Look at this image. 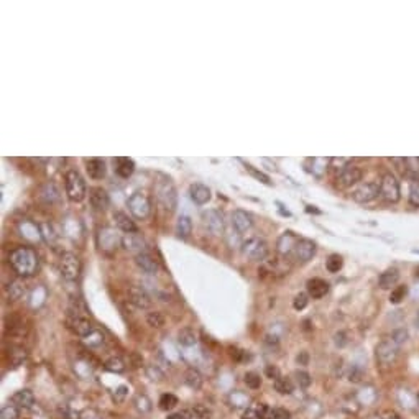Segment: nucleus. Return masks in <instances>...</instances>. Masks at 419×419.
<instances>
[{"instance_id":"obj_23","label":"nucleus","mask_w":419,"mask_h":419,"mask_svg":"<svg viewBox=\"0 0 419 419\" xmlns=\"http://www.w3.org/2000/svg\"><path fill=\"white\" fill-rule=\"evenodd\" d=\"M114 220H115L117 227H119L122 232H125V234L137 232V225L132 220V217H128V214L122 212V211H117V212H114Z\"/></svg>"},{"instance_id":"obj_50","label":"nucleus","mask_w":419,"mask_h":419,"mask_svg":"<svg viewBox=\"0 0 419 419\" xmlns=\"http://www.w3.org/2000/svg\"><path fill=\"white\" fill-rule=\"evenodd\" d=\"M408 339V332L405 329H400V331H395L393 335H391V340H393L396 345H400V343L406 342Z\"/></svg>"},{"instance_id":"obj_29","label":"nucleus","mask_w":419,"mask_h":419,"mask_svg":"<svg viewBox=\"0 0 419 419\" xmlns=\"http://www.w3.org/2000/svg\"><path fill=\"white\" fill-rule=\"evenodd\" d=\"M192 232V220L187 216H181L176 222V234L181 239H187Z\"/></svg>"},{"instance_id":"obj_59","label":"nucleus","mask_w":419,"mask_h":419,"mask_svg":"<svg viewBox=\"0 0 419 419\" xmlns=\"http://www.w3.org/2000/svg\"><path fill=\"white\" fill-rule=\"evenodd\" d=\"M416 278H419V266L416 268Z\"/></svg>"},{"instance_id":"obj_52","label":"nucleus","mask_w":419,"mask_h":419,"mask_svg":"<svg viewBox=\"0 0 419 419\" xmlns=\"http://www.w3.org/2000/svg\"><path fill=\"white\" fill-rule=\"evenodd\" d=\"M363 377V373H362V370H358V368H352V372L348 373V380L353 381V383H358L360 380H362Z\"/></svg>"},{"instance_id":"obj_40","label":"nucleus","mask_w":419,"mask_h":419,"mask_svg":"<svg viewBox=\"0 0 419 419\" xmlns=\"http://www.w3.org/2000/svg\"><path fill=\"white\" fill-rule=\"evenodd\" d=\"M406 294H408V288L405 286V284H401V286H396L393 291H391V294H390V303L391 304H400L401 301L406 298Z\"/></svg>"},{"instance_id":"obj_39","label":"nucleus","mask_w":419,"mask_h":419,"mask_svg":"<svg viewBox=\"0 0 419 419\" xmlns=\"http://www.w3.org/2000/svg\"><path fill=\"white\" fill-rule=\"evenodd\" d=\"M408 201L411 206L419 207V179H413L410 184V194H408Z\"/></svg>"},{"instance_id":"obj_56","label":"nucleus","mask_w":419,"mask_h":419,"mask_svg":"<svg viewBox=\"0 0 419 419\" xmlns=\"http://www.w3.org/2000/svg\"><path fill=\"white\" fill-rule=\"evenodd\" d=\"M168 419H191V418L187 415V411H179V413H174V415L168 416Z\"/></svg>"},{"instance_id":"obj_58","label":"nucleus","mask_w":419,"mask_h":419,"mask_svg":"<svg viewBox=\"0 0 419 419\" xmlns=\"http://www.w3.org/2000/svg\"><path fill=\"white\" fill-rule=\"evenodd\" d=\"M298 362L303 363V365L308 363V353H306V352H301V355H298Z\"/></svg>"},{"instance_id":"obj_14","label":"nucleus","mask_w":419,"mask_h":419,"mask_svg":"<svg viewBox=\"0 0 419 419\" xmlns=\"http://www.w3.org/2000/svg\"><path fill=\"white\" fill-rule=\"evenodd\" d=\"M375 353H377V360L383 365H391L398 357V345L393 340H383L380 342L377 348H375Z\"/></svg>"},{"instance_id":"obj_18","label":"nucleus","mask_w":419,"mask_h":419,"mask_svg":"<svg viewBox=\"0 0 419 419\" xmlns=\"http://www.w3.org/2000/svg\"><path fill=\"white\" fill-rule=\"evenodd\" d=\"M135 263L137 266L142 270L143 273H147V275H157L158 270H160V265L158 261L155 260V256H152L148 253V251H142V253H138L135 256Z\"/></svg>"},{"instance_id":"obj_10","label":"nucleus","mask_w":419,"mask_h":419,"mask_svg":"<svg viewBox=\"0 0 419 419\" xmlns=\"http://www.w3.org/2000/svg\"><path fill=\"white\" fill-rule=\"evenodd\" d=\"M66 327L78 337H89L94 332L92 322L83 316H69L66 319Z\"/></svg>"},{"instance_id":"obj_16","label":"nucleus","mask_w":419,"mask_h":419,"mask_svg":"<svg viewBox=\"0 0 419 419\" xmlns=\"http://www.w3.org/2000/svg\"><path fill=\"white\" fill-rule=\"evenodd\" d=\"M298 242H299L298 235L294 234V232H291V230H286V232H284L281 237L278 239V244H276L278 253L283 255L284 258H286V256H291L294 247H296Z\"/></svg>"},{"instance_id":"obj_3","label":"nucleus","mask_w":419,"mask_h":419,"mask_svg":"<svg viewBox=\"0 0 419 419\" xmlns=\"http://www.w3.org/2000/svg\"><path fill=\"white\" fill-rule=\"evenodd\" d=\"M155 194H157L158 202L163 206L166 211L173 212L178 206V192H176L174 184L169 179H161L155 186Z\"/></svg>"},{"instance_id":"obj_4","label":"nucleus","mask_w":419,"mask_h":419,"mask_svg":"<svg viewBox=\"0 0 419 419\" xmlns=\"http://www.w3.org/2000/svg\"><path fill=\"white\" fill-rule=\"evenodd\" d=\"M128 211L132 212V216L135 219H148V216L152 214V201H150L148 194H145L142 191H137L127 199Z\"/></svg>"},{"instance_id":"obj_49","label":"nucleus","mask_w":419,"mask_h":419,"mask_svg":"<svg viewBox=\"0 0 419 419\" xmlns=\"http://www.w3.org/2000/svg\"><path fill=\"white\" fill-rule=\"evenodd\" d=\"M256 411H258L260 419H275V410L268 405H261Z\"/></svg>"},{"instance_id":"obj_28","label":"nucleus","mask_w":419,"mask_h":419,"mask_svg":"<svg viewBox=\"0 0 419 419\" xmlns=\"http://www.w3.org/2000/svg\"><path fill=\"white\" fill-rule=\"evenodd\" d=\"M184 383L189 386L191 390H199L204 383L202 373L196 368H187L184 373Z\"/></svg>"},{"instance_id":"obj_8","label":"nucleus","mask_w":419,"mask_h":419,"mask_svg":"<svg viewBox=\"0 0 419 419\" xmlns=\"http://www.w3.org/2000/svg\"><path fill=\"white\" fill-rule=\"evenodd\" d=\"M60 270L61 275L66 281H76L81 275V260L78 255L74 253H63L60 261Z\"/></svg>"},{"instance_id":"obj_48","label":"nucleus","mask_w":419,"mask_h":419,"mask_svg":"<svg viewBox=\"0 0 419 419\" xmlns=\"http://www.w3.org/2000/svg\"><path fill=\"white\" fill-rule=\"evenodd\" d=\"M192 415H194L197 419H207L211 416V410L204 405H194V408H192Z\"/></svg>"},{"instance_id":"obj_13","label":"nucleus","mask_w":419,"mask_h":419,"mask_svg":"<svg viewBox=\"0 0 419 419\" xmlns=\"http://www.w3.org/2000/svg\"><path fill=\"white\" fill-rule=\"evenodd\" d=\"M316 255V244L309 239H299V242L294 247L291 258L298 263H308L309 260H313V256Z\"/></svg>"},{"instance_id":"obj_41","label":"nucleus","mask_w":419,"mask_h":419,"mask_svg":"<svg viewBox=\"0 0 419 419\" xmlns=\"http://www.w3.org/2000/svg\"><path fill=\"white\" fill-rule=\"evenodd\" d=\"M2 419H18L20 418V408L15 405H7L2 408V413H0Z\"/></svg>"},{"instance_id":"obj_43","label":"nucleus","mask_w":419,"mask_h":419,"mask_svg":"<svg viewBox=\"0 0 419 419\" xmlns=\"http://www.w3.org/2000/svg\"><path fill=\"white\" fill-rule=\"evenodd\" d=\"M405 165L408 173L415 176V179H419V158H406Z\"/></svg>"},{"instance_id":"obj_19","label":"nucleus","mask_w":419,"mask_h":419,"mask_svg":"<svg viewBox=\"0 0 419 419\" xmlns=\"http://www.w3.org/2000/svg\"><path fill=\"white\" fill-rule=\"evenodd\" d=\"M89 201H90V206H92L95 211H105L110 202L107 191L102 189L99 186H95L89 191Z\"/></svg>"},{"instance_id":"obj_46","label":"nucleus","mask_w":419,"mask_h":419,"mask_svg":"<svg viewBox=\"0 0 419 419\" xmlns=\"http://www.w3.org/2000/svg\"><path fill=\"white\" fill-rule=\"evenodd\" d=\"M247 169L250 171V174L253 176V178L260 179L261 182H265V184H268V186L271 184V179H270V176H268V174H265V173H261V171H258V169H255V168H253V166H251V165H247Z\"/></svg>"},{"instance_id":"obj_9","label":"nucleus","mask_w":419,"mask_h":419,"mask_svg":"<svg viewBox=\"0 0 419 419\" xmlns=\"http://www.w3.org/2000/svg\"><path fill=\"white\" fill-rule=\"evenodd\" d=\"M362 176H363V171L358 168L355 165H345L343 168L340 169L339 176H337V184L343 189H347V187H352L355 186L357 182L362 181Z\"/></svg>"},{"instance_id":"obj_37","label":"nucleus","mask_w":419,"mask_h":419,"mask_svg":"<svg viewBox=\"0 0 419 419\" xmlns=\"http://www.w3.org/2000/svg\"><path fill=\"white\" fill-rule=\"evenodd\" d=\"M158 405H160L161 410H165V411L173 410V408L178 405V398H176L174 395H171V393H165V395L160 396Z\"/></svg>"},{"instance_id":"obj_12","label":"nucleus","mask_w":419,"mask_h":419,"mask_svg":"<svg viewBox=\"0 0 419 419\" xmlns=\"http://www.w3.org/2000/svg\"><path fill=\"white\" fill-rule=\"evenodd\" d=\"M378 194H380V182L372 181V182L360 184L357 189L352 192V199L358 204H367V202H372Z\"/></svg>"},{"instance_id":"obj_5","label":"nucleus","mask_w":419,"mask_h":419,"mask_svg":"<svg viewBox=\"0 0 419 419\" xmlns=\"http://www.w3.org/2000/svg\"><path fill=\"white\" fill-rule=\"evenodd\" d=\"M380 197L385 202L395 204L400 201L401 189H400V181L395 178V174L386 173L381 176L380 179Z\"/></svg>"},{"instance_id":"obj_54","label":"nucleus","mask_w":419,"mask_h":419,"mask_svg":"<svg viewBox=\"0 0 419 419\" xmlns=\"http://www.w3.org/2000/svg\"><path fill=\"white\" fill-rule=\"evenodd\" d=\"M345 332H339V334H335L334 337V342H335V345H339V347H343L347 343V339H345Z\"/></svg>"},{"instance_id":"obj_17","label":"nucleus","mask_w":419,"mask_h":419,"mask_svg":"<svg viewBox=\"0 0 419 419\" xmlns=\"http://www.w3.org/2000/svg\"><path fill=\"white\" fill-rule=\"evenodd\" d=\"M232 227L237 230L239 234H244L247 230H250L253 227V217H251V214L247 211H242V209L234 211L232 212Z\"/></svg>"},{"instance_id":"obj_36","label":"nucleus","mask_w":419,"mask_h":419,"mask_svg":"<svg viewBox=\"0 0 419 419\" xmlns=\"http://www.w3.org/2000/svg\"><path fill=\"white\" fill-rule=\"evenodd\" d=\"M147 322H148V326L155 327V329H161V327L165 326L166 319L160 311H152V313L147 314Z\"/></svg>"},{"instance_id":"obj_45","label":"nucleus","mask_w":419,"mask_h":419,"mask_svg":"<svg viewBox=\"0 0 419 419\" xmlns=\"http://www.w3.org/2000/svg\"><path fill=\"white\" fill-rule=\"evenodd\" d=\"M294 378H296L299 388H309L311 383H313V378H311V375L308 372H296L294 373Z\"/></svg>"},{"instance_id":"obj_11","label":"nucleus","mask_w":419,"mask_h":419,"mask_svg":"<svg viewBox=\"0 0 419 419\" xmlns=\"http://www.w3.org/2000/svg\"><path fill=\"white\" fill-rule=\"evenodd\" d=\"M202 224L212 235H222L224 234V216L217 209H209V211L202 212Z\"/></svg>"},{"instance_id":"obj_25","label":"nucleus","mask_w":419,"mask_h":419,"mask_svg":"<svg viewBox=\"0 0 419 419\" xmlns=\"http://www.w3.org/2000/svg\"><path fill=\"white\" fill-rule=\"evenodd\" d=\"M12 403L18 408H31L35 405V396L30 390H20L12 396Z\"/></svg>"},{"instance_id":"obj_60","label":"nucleus","mask_w":419,"mask_h":419,"mask_svg":"<svg viewBox=\"0 0 419 419\" xmlns=\"http://www.w3.org/2000/svg\"><path fill=\"white\" fill-rule=\"evenodd\" d=\"M418 405H419V391H418Z\"/></svg>"},{"instance_id":"obj_53","label":"nucleus","mask_w":419,"mask_h":419,"mask_svg":"<svg viewBox=\"0 0 419 419\" xmlns=\"http://www.w3.org/2000/svg\"><path fill=\"white\" fill-rule=\"evenodd\" d=\"M289 418H291V415L284 408H276L275 410V419H289Z\"/></svg>"},{"instance_id":"obj_44","label":"nucleus","mask_w":419,"mask_h":419,"mask_svg":"<svg viewBox=\"0 0 419 419\" xmlns=\"http://www.w3.org/2000/svg\"><path fill=\"white\" fill-rule=\"evenodd\" d=\"M245 385L249 386V388L251 390H258L260 386H261V378H260V375H256L253 372H249L245 375Z\"/></svg>"},{"instance_id":"obj_1","label":"nucleus","mask_w":419,"mask_h":419,"mask_svg":"<svg viewBox=\"0 0 419 419\" xmlns=\"http://www.w3.org/2000/svg\"><path fill=\"white\" fill-rule=\"evenodd\" d=\"M10 265L18 276H33L40 268L38 255L30 247H17L10 253Z\"/></svg>"},{"instance_id":"obj_21","label":"nucleus","mask_w":419,"mask_h":419,"mask_svg":"<svg viewBox=\"0 0 419 419\" xmlns=\"http://www.w3.org/2000/svg\"><path fill=\"white\" fill-rule=\"evenodd\" d=\"M85 169H87V174L92 179H102L107 173L105 168V161L102 158H90L85 161Z\"/></svg>"},{"instance_id":"obj_42","label":"nucleus","mask_w":419,"mask_h":419,"mask_svg":"<svg viewBox=\"0 0 419 419\" xmlns=\"http://www.w3.org/2000/svg\"><path fill=\"white\" fill-rule=\"evenodd\" d=\"M8 358H10V362H12L15 367H17V365H20L26 358V352L23 350V348L15 347V348H12V352L8 353Z\"/></svg>"},{"instance_id":"obj_47","label":"nucleus","mask_w":419,"mask_h":419,"mask_svg":"<svg viewBox=\"0 0 419 419\" xmlns=\"http://www.w3.org/2000/svg\"><path fill=\"white\" fill-rule=\"evenodd\" d=\"M309 303V299H308V294H304V293H299L296 298L293 299V308L296 309V311H303L306 306H308Z\"/></svg>"},{"instance_id":"obj_31","label":"nucleus","mask_w":419,"mask_h":419,"mask_svg":"<svg viewBox=\"0 0 419 419\" xmlns=\"http://www.w3.org/2000/svg\"><path fill=\"white\" fill-rule=\"evenodd\" d=\"M178 342L181 345L184 347H192L194 343L197 342V337H196V332L191 329V327H184V329L179 331L178 334Z\"/></svg>"},{"instance_id":"obj_57","label":"nucleus","mask_w":419,"mask_h":419,"mask_svg":"<svg viewBox=\"0 0 419 419\" xmlns=\"http://www.w3.org/2000/svg\"><path fill=\"white\" fill-rule=\"evenodd\" d=\"M127 395V388L125 386H120L119 390H117V395H115V400H123V396Z\"/></svg>"},{"instance_id":"obj_2","label":"nucleus","mask_w":419,"mask_h":419,"mask_svg":"<svg viewBox=\"0 0 419 419\" xmlns=\"http://www.w3.org/2000/svg\"><path fill=\"white\" fill-rule=\"evenodd\" d=\"M64 187H66V194L69 197V201L73 202L84 201L85 194H87V186H85L84 178L74 169H69L64 174Z\"/></svg>"},{"instance_id":"obj_24","label":"nucleus","mask_w":419,"mask_h":419,"mask_svg":"<svg viewBox=\"0 0 419 419\" xmlns=\"http://www.w3.org/2000/svg\"><path fill=\"white\" fill-rule=\"evenodd\" d=\"M115 171L120 178H130V176L133 174V171H135V161H133L132 158H127V157L117 158Z\"/></svg>"},{"instance_id":"obj_35","label":"nucleus","mask_w":419,"mask_h":419,"mask_svg":"<svg viewBox=\"0 0 419 419\" xmlns=\"http://www.w3.org/2000/svg\"><path fill=\"white\" fill-rule=\"evenodd\" d=\"M342 265H343L342 256L337 255V253H332L329 258L326 260V268H327V271H331V273L340 271V270H342Z\"/></svg>"},{"instance_id":"obj_27","label":"nucleus","mask_w":419,"mask_h":419,"mask_svg":"<svg viewBox=\"0 0 419 419\" xmlns=\"http://www.w3.org/2000/svg\"><path fill=\"white\" fill-rule=\"evenodd\" d=\"M398 279H400V273L396 268H390V270H386L383 271L380 275L378 278V284H380V288H383V289H388L391 286H395L396 283H398Z\"/></svg>"},{"instance_id":"obj_6","label":"nucleus","mask_w":419,"mask_h":419,"mask_svg":"<svg viewBox=\"0 0 419 419\" xmlns=\"http://www.w3.org/2000/svg\"><path fill=\"white\" fill-rule=\"evenodd\" d=\"M242 253L249 260L261 261L266 258L268 255V244L263 239H249L242 244Z\"/></svg>"},{"instance_id":"obj_15","label":"nucleus","mask_w":419,"mask_h":419,"mask_svg":"<svg viewBox=\"0 0 419 419\" xmlns=\"http://www.w3.org/2000/svg\"><path fill=\"white\" fill-rule=\"evenodd\" d=\"M127 294H128V301L138 309H148L152 306V298H150V294L143 288L130 286L127 289Z\"/></svg>"},{"instance_id":"obj_51","label":"nucleus","mask_w":419,"mask_h":419,"mask_svg":"<svg viewBox=\"0 0 419 419\" xmlns=\"http://www.w3.org/2000/svg\"><path fill=\"white\" fill-rule=\"evenodd\" d=\"M265 375H266L268 378H271L273 381L281 377V375H279V370L276 367H273V365H268V367L265 368Z\"/></svg>"},{"instance_id":"obj_7","label":"nucleus","mask_w":419,"mask_h":419,"mask_svg":"<svg viewBox=\"0 0 419 419\" xmlns=\"http://www.w3.org/2000/svg\"><path fill=\"white\" fill-rule=\"evenodd\" d=\"M122 244V237L115 229L112 227H102L97 234V245L104 253H114Z\"/></svg>"},{"instance_id":"obj_32","label":"nucleus","mask_w":419,"mask_h":419,"mask_svg":"<svg viewBox=\"0 0 419 419\" xmlns=\"http://www.w3.org/2000/svg\"><path fill=\"white\" fill-rule=\"evenodd\" d=\"M273 386H275V390L278 391L279 395H291L293 393V381L286 378V377H279L273 381Z\"/></svg>"},{"instance_id":"obj_55","label":"nucleus","mask_w":419,"mask_h":419,"mask_svg":"<svg viewBox=\"0 0 419 419\" xmlns=\"http://www.w3.org/2000/svg\"><path fill=\"white\" fill-rule=\"evenodd\" d=\"M242 419H260L258 411L256 410H247L244 413V416H242Z\"/></svg>"},{"instance_id":"obj_34","label":"nucleus","mask_w":419,"mask_h":419,"mask_svg":"<svg viewBox=\"0 0 419 419\" xmlns=\"http://www.w3.org/2000/svg\"><path fill=\"white\" fill-rule=\"evenodd\" d=\"M5 329H7V334L12 335V337H20V335L25 334V326H23V322H21L20 319H17V318L10 319L8 324L5 326Z\"/></svg>"},{"instance_id":"obj_33","label":"nucleus","mask_w":419,"mask_h":419,"mask_svg":"<svg viewBox=\"0 0 419 419\" xmlns=\"http://www.w3.org/2000/svg\"><path fill=\"white\" fill-rule=\"evenodd\" d=\"M41 197L45 199L46 202H55L60 199V191H58V187L53 184V182H48L41 187Z\"/></svg>"},{"instance_id":"obj_38","label":"nucleus","mask_w":419,"mask_h":419,"mask_svg":"<svg viewBox=\"0 0 419 419\" xmlns=\"http://www.w3.org/2000/svg\"><path fill=\"white\" fill-rule=\"evenodd\" d=\"M104 367L109 370V372H114V373H122L123 370H125V363H123V360L119 357H112L105 362Z\"/></svg>"},{"instance_id":"obj_26","label":"nucleus","mask_w":419,"mask_h":419,"mask_svg":"<svg viewBox=\"0 0 419 419\" xmlns=\"http://www.w3.org/2000/svg\"><path fill=\"white\" fill-rule=\"evenodd\" d=\"M122 244L123 247H125L127 250H130V251H137V255L138 253H142V249H143V239L140 237L138 232H133V234H127L125 237L122 239Z\"/></svg>"},{"instance_id":"obj_30","label":"nucleus","mask_w":419,"mask_h":419,"mask_svg":"<svg viewBox=\"0 0 419 419\" xmlns=\"http://www.w3.org/2000/svg\"><path fill=\"white\" fill-rule=\"evenodd\" d=\"M26 294V284L25 281H21V279H15V281L10 283V286H8V296L15 299V301H18L21 299Z\"/></svg>"},{"instance_id":"obj_20","label":"nucleus","mask_w":419,"mask_h":419,"mask_svg":"<svg viewBox=\"0 0 419 419\" xmlns=\"http://www.w3.org/2000/svg\"><path fill=\"white\" fill-rule=\"evenodd\" d=\"M308 294L313 299H319L322 296H326L327 291H329V283L324 281L322 278H313L308 281Z\"/></svg>"},{"instance_id":"obj_22","label":"nucleus","mask_w":419,"mask_h":419,"mask_svg":"<svg viewBox=\"0 0 419 419\" xmlns=\"http://www.w3.org/2000/svg\"><path fill=\"white\" fill-rule=\"evenodd\" d=\"M189 196L196 204L202 206V204L211 201V189H209L206 184L196 182V184H191V187H189Z\"/></svg>"}]
</instances>
